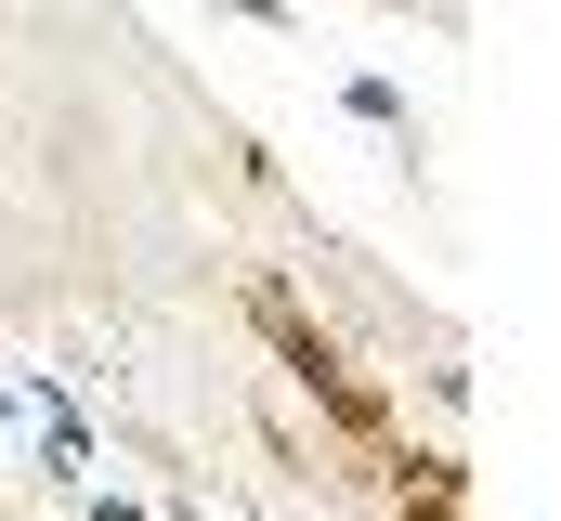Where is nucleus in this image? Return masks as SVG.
Listing matches in <instances>:
<instances>
[{
	"label": "nucleus",
	"mask_w": 561,
	"mask_h": 521,
	"mask_svg": "<svg viewBox=\"0 0 561 521\" xmlns=\"http://www.w3.org/2000/svg\"><path fill=\"white\" fill-rule=\"evenodd\" d=\"M249 326H262V339L287 352V379L313 391V404H327V417H340L353 443H392V417H379V391H366L353 366H340V352H327V339H313V326H300V300H287V287H249Z\"/></svg>",
	"instance_id": "nucleus-1"
}]
</instances>
